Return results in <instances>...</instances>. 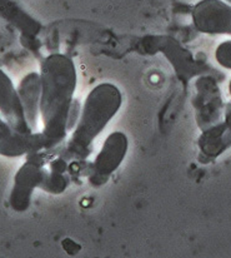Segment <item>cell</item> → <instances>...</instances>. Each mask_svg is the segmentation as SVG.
Returning a JSON list of instances; mask_svg holds the SVG:
<instances>
[{
  "mask_svg": "<svg viewBox=\"0 0 231 258\" xmlns=\"http://www.w3.org/2000/svg\"><path fill=\"white\" fill-rule=\"evenodd\" d=\"M42 98L40 115L45 149L58 147L68 134V118L78 83L75 64L60 53L48 55L40 66Z\"/></svg>",
  "mask_w": 231,
  "mask_h": 258,
  "instance_id": "obj_1",
  "label": "cell"
},
{
  "mask_svg": "<svg viewBox=\"0 0 231 258\" xmlns=\"http://www.w3.org/2000/svg\"><path fill=\"white\" fill-rule=\"evenodd\" d=\"M123 104L119 88L111 83L96 86L86 97L73 136L61 152L65 161H84L91 153L95 138L104 131Z\"/></svg>",
  "mask_w": 231,
  "mask_h": 258,
  "instance_id": "obj_2",
  "label": "cell"
},
{
  "mask_svg": "<svg viewBox=\"0 0 231 258\" xmlns=\"http://www.w3.org/2000/svg\"><path fill=\"white\" fill-rule=\"evenodd\" d=\"M196 95L192 104L196 113V122L202 132L224 119L225 104L216 81L211 76H202L195 83Z\"/></svg>",
  "mask_w": 231,
  "mask_h": 258,
  "instance_id": "obj_3",
  "label": "cell"
},
{
  "mask_svg": "<svg viewBox=\"0 0 231 258\" xmlns=\"http://www.w3.org/2000/svg\"><path fill=\"white\" fill-rule=\"evenodd\" d=\"M128 148L129 141L123 132H114L106 137L99 154L92 162L89 175V183L92 187L104 185L109 180L110 175L119 168L124 161Z\"/></svg>",
  "mask_w": 231,
  "mask_h": 258,
  "instance_id": "obj_4",
  "label": "cell"
},
{
  "mask_svg": "<svg viewBox=\"0 0 231 258\" xmlns=\"http://www.w3.org/2000/svg\"><path fill=\"white\" fill-rule=\"evenodd\" d=\"M192 22L205 34L231 35V4L222 0H201L191 9Z\"/></svg>",
  "mask_w": 231,
  "mask_h": 258,
  "instance_id": "obj_5",
  "label": "cell"
},
{
  "mask_svg": "<svg viewBox=\"0 0 231 258\" xmlns=\"http://www.w3.org/2000/svg\"><path fill=\"white\" fill-rule=\"evenodd\" d=\"M48 172L43 164L28 161L20 167L14 178V187L10 195V207L18 213L29 210L35 188H43Z\"/></svg>",
  "mask_w": 231,
  "mask_h": 258,
  "instance_id": "obj_6",
  "label": "cell"
},
{
  "mask_svg": "<svg viewBox=\"0 0 231 258\" xmlns=\"http://www.w3.org/2000/svg\"><path fill=\"white\" fill-rule=\"evenodd\" d=\"M45 149L43 133H19L0 118V156L8 158L28 156Z\"/></svg>",
  "mask_w": 231,
  "mask_h": 258,
  "instance_id": "obj_7",
  "label": "cell"
},
{
  "mask_svg": "<svg viewBox=\"0 0 231 258\" xmlns=\"http://www.w3.org/2000/svg\"><path fill=\"white\" fill-rule=\"evenodd\" d=\"M0 113L4 119L19 133H33L25 117L19 93L12 79L0 69Z\"/></svg>",
  "mask_w": 231,
  "mask_h": 258,
  "instance_id": "obj_8",
  "label": "cell"
},
{
  "mask_svg": "<svg viewBox=\"0 0 231 258\" xmlns=\"http://www.w3.org/2000/svg\"><path fill=\"white\" fill-rule=\"evenodd\" d=\"M199 148L204 156L214 159L231 147V102L225 104L224 119L202 132L199 138Z\"/></svg>",
  "mask_w": 231,
  "mask_h": 258,
  "instance_id": "obj_9",
  "label": "cell"
},
{
  "mask_svg": "<svg viewBox=\"0 0 231 258\" xmlns=\"http://www.w3.org/2000/svg\"><path fill=\"white\" fill-rule=\"evenodd\" d=\"M20 100L24 107L28 124L33 132L38 128V118L40 114V98H42V79L37 72L27 74L18 88Z\"/></svg>",
  "mask_w": 231,
  "mask_h": 258,
  "instance_id": "obj_10",
  "label": "cell"
},
{
  "mask_svg": "<svg viewBox=\"0 0 231 258\" xmlns=\"http://www.w3.org/2000/svg\"><path fill=\"white\" fill-rule=\"evenodd\" d=\"M0 17L24 37H38L43 29L42 23L28 14L14 0H0Z\"/></svg>",
  "mask_w": 231,
  "mask_h": 258,
  "instance_id": "obj_11",
  "label": "cell"
},
{
  "mask_svg": "<svg viewBox=\"0 0 231 258\" xmlns=\"http://www.w3.org/2000/svg\"><path fill=\"white\" fill-rule=\"evenodd\" d=\"M68 184L69 178L66 177L65 173L49 171L42 189L51 195H60L66 189Z\"/></svg>",
  "mask_w": 231,
  "mask_h": 258,
  "instance_id": "obj_12",
  "label": "cell"
},
{
  "mask_svg": "<svg viewBox=\"0 0 231 258\" xmlns=\"http://www.w3.org/2000/svg\"><path fill=\"white\" fill-rule=\"evenodd\" d=\"M215 58L220 66L231 71V40L222 42L217 46L215 51Z\"/></svg>",
  "mask_w": 231,
  "mask_h": 258,
  "instance_id": "obj_13",
  "label": "cell"
},
{
  "mask_svg": "<svg viewBox=\"0 0 231 258\" xmlns=\"http://www.w3.org/2000/svg\"><path fill=\"white\" fill-rule=\"evenodd\" d=\"M20 42L30 51H33L34 54H39V49L42 44H40L37 37H24V35H20Z\"/></svg>",
  "mask_w": 231,
  "mask_h": 258,
  "instance_id": "obj_14",
  "label": "cell"
},
{
  "mask_svg": "<svg viewBox=\"0 0 231 258\" xmlns=\"http://www.w3.org/2000/svg\"><path fill=\"white\" fill-rule=\"evenodd\" d=\"M66 169H68V161H65L61 157H59L58 159H55V161H53L50 163V171L65 173Z\"/></svg>",
  "mask_w": 231,
  "mask_h": 258,
  "instance_id": "obj_15",
  "label": "cell"
},
{
  "mask_svg": "<svg viewBox=\"0 0 231 258\" xmlns=\"http://www.w3.org/2000/svg\"><path fill=\"white\" fill-rule=\"evenodd\" d=\"M63 247L69 254L78 253V249H76V248L74 249V247H79V246L75 243V242L71 241V239H65V241H63Z\"/></svg>",
  "mask_w": 231,
  "mask_h": 258,
  "instance_id": "obj_16",
  "label": "cell"
},
{
  "mask_svg": "<svg viewBox=\"0 0 231 258\" xmlns=\"http://www.w3.org/2000/svg\"><path fill=\"white\" fill-rule=\"evenodd\" d=\"M229 93H230V97H231V79H230V83H229Z\"/></svg>",
  "mask_w": 231,
  "mask_h": 258,
  "instance_id": "obj_17",
  "label": "cell"
},
{
  "mask_svg": "<svg viewBox=\"0 0 231 258\" xmlns=\"http://www.w3.org/2000/svg\"><path fill=\"white\" fill-rule=\"evenodd\" d=\"M225 2H227V3H229V4H231V0H225Z\"/></svg>",
  "mask_w": 231,
  "mask_h": 258,
  "instance_id": "obj_18",
  "label": "cell"
}]
</instances>
